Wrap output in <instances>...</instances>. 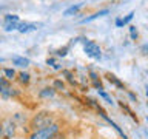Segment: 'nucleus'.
Masks as SVG:
<instances>
[{
  "mask_svg": "<svg viewBox=\"0 0 148 139\" xmlns=\"http://www.w3.org/2000/svg\"><path fill=\"white\" fill-rule=\"evenodd\" d=\"M17 124L12 118H3L0 120V139H12L17 133Z\"/></svg>",
  "mask_w": 148,
  "mask_h": 139,
  "instance_id": "7ed1b4c3",
  "label": "nucleus"
},
{
  "mask_svg": "<svg viewBox=\"0 0 148 139\" xmlns=\"http://www.w3.org/2000/svg\"><path fill=\"white\" fill-rule=\"evenodd\" d=\"M20 22H9V23H5V31L6 32H11V31H17V26Z\"/></svg>",
  "mask_w": 148,
  "mask_h": 139,
  "instance_id": "6ab92c4d",
  "label": "nucleus"
},
{
  "mask_svg": "<svg viewBox=\"0 0 148 139\" xmlns=\"http://www.w3.org/2000/svg\"><path fill=\"white\" fill-rule=\"evenodd\" d=\"M90 81H91V85L96 88L97 91L99 90H103V85H102V79L100 76L97 74L96 71H90Z\"/></svg>",
  "mask_w": 148,
  "mask_h": 139,
  "instance_id": "423d86ee",
  "label": "nucleus"
},
{
  "mask_svg": "<svg viewBox=\"0 0 148 139\" xmlns=\"http://www.w3.org/2000/svg\"><path fill=\"white\" fill-rule=\"evenodd\" d=\"M46 63H48V65H51V67H54L56 60H54V59H46Z\"/></svg>",
  "mask_w": 148,
  "mask_h": 139,
  "instance_id": "bb28decb",
  "label": "nucleus"
},
{
  "mask_svg": "<svg viewBox=\"0 0 148 139\" xmlns=\"http://www.w3.org/2000/svg\"><path fill=\"white\" fill-rule=\"evenodd\" d=\"M9 22H20V19L16 14H6L3 19V23H9Z\"/></svg>",
  "mask_w": 148,
  "mask_h": 139,
  "instance_id": "aec40b11",
  "label": "nucleus"
},
{
  "mask_svg": "<svg viewBox=\"0 0 148 139\" xmlns=\"http://www.w3.org/2000/svg\"><path fill=\"white\" fill-rule=\"evenodd\" d=\"M130 36H131L133 40H137L139 32H137V30H136V26H130Z\"/></svg>",
  "mask_w": 148,
  "mask_h": 139,
  "instance_id": "5701e85b",
  "label": "nucleus"
},
{
  "mask_svg": "<svg viewBox=\"0 0 148 139\" xmlns=\"http://www.w3.org/2000/svg\"><path fill=\"white\" fill-rule=\"evenodd\" d=\"M105 77L108 79V82H110V83H113L114 87L120 88V90H125V83H123L122 81H119V79L116 77L113 73H106V74H105Z\"/></svg>",
  "mask_w": 148,
  "mask_h": 139,
  "instance_id": "9d476101",
  "label": "nucleus"
},
{
  "mask_svg": "<svg viewBox=\"0 0 148 139\" xmlns=\"http://www.w3.org/2000/svg\"><path fill=\"white\" fill-rule=\"evenodd\" d=\"M3 73H5V76H6V79L9 82H11L12 79H16V76H17V73L14 68H3Z\"/></svg>",
  "mask_w": 148,
  "mask_h": 139,
  "instance_id": "2eb2a0df",
  "label": "nucleus"
},
{
  "mask_svg": "<svg viewBox=\"0 0 148 139\" xmlns=\"http://www.w3.org/2000/svg\"><path fill=\"white\" fill-rule=\"evenodd\" d=\"M2 62H3V60H2V59H0V63H2Z\"/></svg>",
  "mask_w": 148,
  "mask_h": 139,
  "instance_id": "cd10ccee",
  "label": "nucleus"
},
{
  "mask_svg": "<svg viewBox=\"0 0 148 139\" xmlns=\"http://www.w3.org/2000/svg\"><path fill=\"white\" fill-rule=\"evenodd\" d=\"M40 26V23H32V22H20L17 26V31L22 32V34H26V32L36 31L37 28Z\"/></svg>",
  "mask_w": 148,
  "mask_h": 139,
  "instance_id": "39448f33",
  "label": "nucleus"
},
{
  "mask_svg": "<svg viewBox=\"0 0 148 139\" xmlns=\"http://www.w3.org/2000/svg\"><path fill=\"white\" fill-rule=\"evenodd\" d=\"M8 87H11V82L6 77H0V88H8Z\"/></svg>",
  "mask_w": 148,
  "mask_h": 139,
  "instance_id": "b1692460",
  "label": "nucleus"
},
{
  "mask_svg": "<svg viewBox=\"0 0 148 139\" xmlns=\"http://www.w3.org/2000/svg\"><path fill=\"white\" fill-rule=\"evenodd\" d=\"M53 139H65V134L62 133V131H59L57 134H56V136L53 138Z\"/></svg>",
  "mask_w": 148,
  "mask_h": 139,
  "instance_id": "a878e982",
  "label": "nucleus"
},
{
  "mask_svg": "<svg viewBox=\"0 0 148 139\" xmlns=\"http://www.w3.org/2000/svg\"><path fill=\"white\" fill-rule=\"evenodd\" d=\"M56 122V116L54 113H51V111H39V113H36L32 118L29 119V124H28V127L31 128V131H36V130H40L43 127H48L49 124Z\"/></svg>",
  "mask_w": 148,
  "mask_h": 139,
  "instance_id": "f257e3e1",
  "label": "nucleus"
},
{
  "mask_svg": "<svg viewBox=\"0 0 148 139\" xmlns=\"http://www.w3.org/2000/svg\"><path fill=\"white\" fill-rule=\"evenodd\" d=\"M60 128H62L60 124L56 120V122L49 124L48 127H43L40 130H36V131H31V134H29L28 139H53L56 134L60 131Z\"/></svg>",
  "mask_w": 148,
  "mask_h": 139,
  "instance_id": "f03ea898",
  "label": "nucleus"
},
{
  "mask_svg": "<svg viewBox=\"0 0 148 139\" xmlns=\"http://www.w3.org/2000/svg\"><path fill=\"white\" fill-rule=\"evenodd\" d=\"M62 74H63L65 77H66V81L71 83V85H76V81H74V74H73V71H69V70H63Z\"/></svg>",
  "mask_w": 148,
  "mask_h": 139,
  "instance_id": "a211bd4d",
  "label": "nucleus"
},
{
  "mask_svg": "<svg viewBox=\"0 0 148 139\" xmlns=\"http://www.w3.org/2000/svg\"><path fill=\"white\" fill-rule=\"evenodd\" d=\"M68 51H69V45L63 46V48H59L57 51H56V56H59V57H65V56L68 54Z\"/></svg>",
  "mask_w": 148,
  "mask_h": 139,
  "instance_id": "412c9836",
  "label": "nucleus"
},
{
  "mask_svg": "<svg viewBox=\"0 0 148 139\" xmlns=\"http://www.w3.org/2000/svg\"><path fill=\"white\" fill-rule=\"evenodd\" d=\"M97 93H99V96L102 97V99H103V100H106V104H110V105H114V100H113V97H111V96L108 94V93H105L103 90H99Z\"/></svg>",
  "mask_w": 148,
  "mask_h": 139,
  "instance_id": "dca6fc26",
  "label": "nucleus"
},
{
  "mask_svg": "<svg viewBox=\"0 0 148 139\" xmlns=\"http://www.w3.org/2000/svg\"><path fill=\"white\" fill-rule=\"evenodd\" d=\"M17 79H18V82H20L22 85H28L29 81H31V74L28 71H20L17 74Z\"/></svg>",
  "mask_w": 148,
  "mask_h": 139,
  "instance_id": "4468645a",
  "label": "nucleus"
},
{
  "mask_svg": "<svg viewBox=\"0 0 148 139\" xmlns=\"http://www.w3.org/2000/svg\"><path fill=\"white\" fill-rule=\"evenodd\" d=\"M82 6H83V3H77V5L69 6L68 9H65V11H63V17H69V16H73V14H77L82 9Z\"/></svg>",
  "mask_w": 148,
  "mask_h": 139,
  "instance_id": "ddd939ff",
  "label": "nucleus"
},
{
  "mask_svg": "<svg viewBox=\"0 0 148 139\" xmlns=\"http://www.w3.org/2000/svg\"><path fill=\"white\" fill-rule=\"evenodd\" d=\"M11 62L12 65H16V67H20V68H26V67H29V59H26V57H20V56H14V57L11 59Z\"/></svg>",
  "mask_w": 148,
  "mask_h": 139,
  "instance_id": "0eeeda50",
  "label": "nucleus"
},
{
  "mask_svg": "<svg viewBox=\"0 0 148 139\" xmlns=\"http://www.w3.org/2000/svg\"><path fill=\"white\" fill-rule=\"evenodd\" d=\"M53 88L56 91H57V90H65V83L60 81V79H56V81L53 82Z\"/></svg>",
  "mask_w": 148,
  "mask_h": 139,
  "instance_id": "4be33fe9",
  "label": "nucleus"
},
{
  "mask_svg": "<svg viewBox=\"0 0 148 139\" xmlns=\"http://www.w3.org/2000/svg\"><path fill=\"white\" fill-rule=\"evenodd\" d=\"M20 93H18L16 88H12V87H8V88H3V91H2V96L3 99H9V97H17Z\"/></svg>",
  "mask_w": 148,
  "mask_h": 139,
  "instance_id": "f8f14e48",
  "label": "nucleus"
},
{
  "mask_svg": "<svg viewBox=\"0 0 148 139\" xmlns=\"http://www.w3.org/2000/svg\"><path fill=\"white\" fill-rule=\"evenodd\" d=\"M119 107H120V108H122V110H125V111H127V113H128V114H130V116H131V118H133V120H136V122H139L137 116L133 113V110H130V107H128V105H125L123 102H119Z\"/></svg>",
  "mask_w": 148,
  "mask_h": 139,
  "instance_id": "f3484780",
  "label": "nucleus"
},
{
  "mask_svg": "<svg viewBox=\"0 0 148 139\" xmlns=\"http://www.w3.org/2000/svg\"><path fill=\"white\" fill-rule=\"evenodd\" d=\"M54 96H56V90L53 87H45V88H42V90L39 91L40 99H49V97H54Z\"/></svg>",
  "mask_w": 148,
  "mask_h": 139,
  "instance_id": "1a4fd4ad",
  "label": "nucleus"
},
{
  "mask_svg": "<svg viewBox=\"0 0 148 139\" xmlns=\"http://www.w3.org/2000/svg\"><path fill=\"white\" fill-rule=\"evenodd\" d=\"M82 42H83V51H85V54H86L90 59L99 60V59L102 57V50H100V46L97 45L94 40L83 39Z\"/></svg>",
  "mask_w": 148,
  "mask_h": 139,
  "instance_id": "20e7f679",
  "label": "nucleus"
},
{
  "mask_svg": "<svg viewBox=\"0 0 148 139\" xmlns=\"http://www.w3.org/2000/svg\"><path fill=\"white\" fill-rule=\"evenodd\" d=\"M133 17H134V11H130L123 19H116L114 25L117 26V28H122V26H125V25H128V23L133 20Z\"/></svg>",
  "mask_w": 148,
  "mask_h": 139,
  "instance_id": "6e6552de",
  "label": "nucleus"
},
{
  "mask_svg": "<svg viewBox=\"0 0 148 139\" xmlns=\"http://www.w3.org/2000/svg\"><path fill=\"white\" fill-rule=\"evenodd\" d=\"M127 94L130 96V99H131L133 102H137V96H136V94H133L131 91H127Z\"/></svg>",
  "mask_w": 148,
  "mask_h": 139,
  "instance_id": "393cba45",
  "label": "nucleus"
},
{
  "mask_svg": "<svg viewBox=\"0 0 148 139\" xmlns=\"http://www.w3.org/2000/svg\"><path fill=\"white\" fill-rule=\"evenodd\" d=\"M110 12V9H100V11H96L94 14H91L90 17H85V19H82L80 20V23H88V22H92L94 19H97V17H102V16H106V14Z\"/></svg>",
  "mask_w": 148,
  "mask_h": 139,
  "instance_id": "9b49d317",
  "label": "nucleus"
}]
</instances>
